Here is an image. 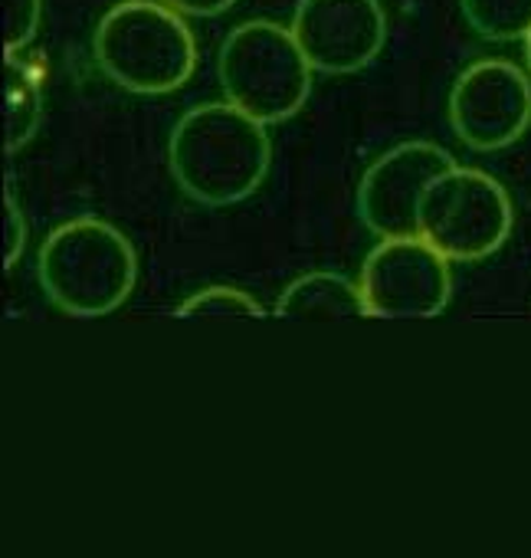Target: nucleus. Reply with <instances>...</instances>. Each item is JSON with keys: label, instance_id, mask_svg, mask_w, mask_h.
<instances>
[{"label": "nucleus", "instance_id": "13", "mask_svg": "<svg viewBox=\"0 0 531 558\" xmlns=\"http://www.w3.org/2000/svg\"><path fill=\"white\" fill-rule=\"evenodd\" d=\"M177 319H223V316H266L262 303L252 300L249 293L236 290V287H207L190 293L187 300L177 303L174 310Z\"/></svg>", "mask_w": 531, "mask_h": 558}, {"label": "nucleus", "instance_id": "2", "mask_svg": "<svg viewBox=\"0 0 531 558\" xmlns=\"http://www.w3.org/2000/svg\"><path fill=\"white\" fill-rule=\"evenodd\" d=\"M37 279L60 313L99 319L132 296L138 283V253L115 223L76 217L47 233L37 253Z\"/></svg>", "mask_w": 531, "mask_h": 558}, {"label": "nucleus", "instance_id": "7", "mask_svg": "<svg viewBox=\"0 0 531 558\" xmlns=\"http://www.w3.org/2000/svg\"><path fill=\"white\" fill-rule=\"evenodd\" d=\"M449 125L472 151H502L531 125V80L511 60H476L449 89Z\"/></svg>", "mask_w": 531, "mask_h": 558}, {"label": "nucleus", "instance_id": "6", "mask_svg": "<svg viewBox=\"0 0 531 558\" xmlns=\"http://www.w3.org/2000/svg\"><path fill=\"white\" fill-rule=\"evenodd\" d=\"M361 296L378 319H430L449 306V259L417 236L381 240L361 266Z\"/></svg>", "mask_w": 531, "mask_h": 558}, {"label": "nucleus", "instance_id": "9", "mask_svg": "<svg viewBox=\"0 0 531 558\" xmlns=\"http://www.w3.org/2000/svg\"><path fill=\"white\" fill-rule=\"evenodd\" d=\"M289 31L316 73L351 76L381 57L387 11L381 0H299Z\"/></svg>", "mask_w": 531, "mask_h": 558}, {"label": "nucleus", "instance_id": "14", "mask_svg": "<svg viewBox=\"0 0 531 558\" xmlns=\"http://www.w3.org/2000/svg\"><path fill=\"white\" fill-rule=\"evenodd\" d=\"M44 21V0H4V53L17 57L34 44Z\"/></svg>", "mask_w": 531, "mask_h": 558}, {"label": "nucleus", "instance_id": "5", "mask_svg": "<svg viewBox=\"0 0 531 558\" xmlns=\"http://www.w3.org/2000/svg\"><path fill=\"white\" fill-rule=\"evenodd\" d=\"M515 227L508 191L479 168L456 165L420 204V236L449 263H479L505 246Z\"/></svg>", "mask_w": 531, "mask_h": 558}, {"label": "nucleus", "instance_id": "1", "mask_svg": "<svg viewBox=\"0 0 531 558\" xmlns=\"http://www.w3.org/2000/svg\"><path fill=\"white\" fill-rule=\"evenodd\" d=\"M270 161V132L233 102H203L187 109L168 138L174 184L200 207H230L246 201L262 187Z\"/></svg>", "mask_w": 531, "mask_h": 558}, {"label": "nucleus", "instance_id": "4", "mask_svg": "<svg viewBox=\"0 0 531 558\" xmlns=\"http://www.w3.org/2000/svg\"><path fill=\"white\" fill-rule=\"evenodd\" d=\"M312 73L293 31L276 21L233 27L217 53V80L226 102L262 125H280L302 112L312 93Z\"/></svg>", "mask_w": 531, "mask_h": 558}, {"label": "nucleus", "instance_id": "16", "mask_svg": "<svg viewBox=\"0 0 531 558\" xmlns=\"http://www.w3.org/2000/svg\"><path fill=\"white\" fill-rule=\"evenodd\" d=\"M164 4L184 17H220L236 4V0H164Z\"/></svg>", "mask_w": 531, "mask_h": 558}, {"label": "nucleus", "instance_id": "17", "mask_svg": "<svg viewBox=\"0 0 531 558\" xmlns=\"http://www.w3.org/2000/svg\"><path fill=\"white\" fill-rule=\"evenodd\" d=\"M524 63H528V70H531V34L524 37Z\"/></svg>", "mask_w": 531, "mask_h": 558}, {"label": "nucleus", "instance_id": "3", "mask_svg": "<svg viewBox=\"0 0 531 558\" xmlns=\"http://www.w3.org/2000/svg\"><path fill=\"white\" fill-rule=\"evenodd\" d=\"M99 70L135 96H168L197 70V40L164 0H119L96 24Z\"/></svg>", "mask_w": 531, "mask_h": 558}, {"label": "nucleus", "instance_id": "8", "mask_svg": "<svg viewBox=\"0 0 531 558\" xmlns=\"http://www.w3.org/2000/svg\"><path fill=\"white\" fill-rule=\"evenodd\" d=\"M456 168V158L433 142H400L378 155L358 181V217L381 236H417L420 204L433 181Z\"/></svg>", "mask_w": 531, "mask_h": 558}, {"label": "nucleus", "instance_id": "10", "mask_svg": "<svg viewBox=\"0 0 531 558\" xmlns=\"http://www.w3.org/2000/svg\"><path fill=\"white\" fill-rule=\"evenodd\" d=\"M280 319H351L368 316L361 283H351L345 272L316 269L296 276L273 306Z\"/></svg>", "mask_w": 531, "mask_h": 558}, {"label": "nucleus", "instance_id": "12", "mask_svg": "<svg viewBox=\"0 0 531 558\" xmlns=\"http://www.w3.org/2000/svg\"><path fill=\"white\" fill-rule=\"evenodd\" d=\"M459 8L482 40L511 44L531 34V0H459Z\"/></svg>", "mask_w": 531, "mask_h": 558}, {"label": "nucleus", "instance_id": "11", "mask_svg": "<svg viewBox=\"0 0 531 558\" xmlns=\"http://www.w3.org/2000/svg\"><path fill=\"white\" fill-rule=\"evenodd\" d=\"M44 122V83L40 73L21 57L4 60V151L17 155L30 145Z\"/></svg>", "mask_w": 531, "mask_h": 558}, {"label": "nucleus", "instance_id": "15", "mask_svg": "<svg viewBox=\"0 0 531 558\" xmlns=\"http://www.w3.org/2000/svg\"><path fill=\"white\" fill-rule=\"evenodd\" d=\"M24 246H27V217L8 184L4 187V269H14V263L24 256Z\"/></svg>", "mask_w": 531, "mask_h": 558}]
</instances>
